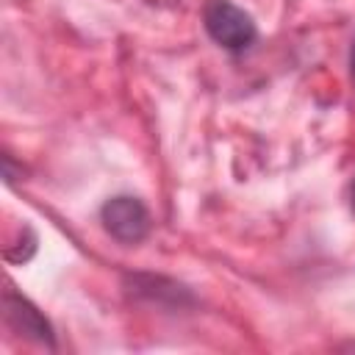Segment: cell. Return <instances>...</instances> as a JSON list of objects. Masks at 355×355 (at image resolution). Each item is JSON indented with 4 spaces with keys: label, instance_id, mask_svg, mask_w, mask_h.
<instances>
[{
    "label": "cell",
    "instance_id": "1",
    "mask_svg": "<svg viewBox=\"0 0 355 355\" xmlns=\"http://www.w3.org/2000/svg\"><path fill=\"white\" fill-rule=\"evenodd\" d=\"M202 25H205L208 36L230 53L247 50L258 36L252 17L230 0H208L202 6Z\"/></svg>",
    "mask_w": 355,
    "mask_h": 355
},
{
    "label": "cell",
    "instance_id": "3",
    "mask_svg": "<svg viewBox=\"0 0 355 355\" xmlns=\"http://www.w3.org/2000/svg\"><path fill=\"white\" fill-rule=\"evenodd\" d=\"M3 313H6V322L14 333H19V336H25L42 347H55V336H53V327L44 319V313L28 297L14 291L11 283L3 291Z\"/></svg>",
    "mask_w": 355,
    "mask_h": 355
},
{
    "label": "cell",
    "instance_id": "4",
    "mask_svg": "<svg viewBox=\"0 0 355 355\" xmlns=\"http://www.w3.org/2000/svg\"><path fill=\"white\" fill-rule=\"evenodd\" d=\"M349 75L355 80V39H352V47H349Z\"/></svg>",
    "mask_w": 355,
    "mask_h": 355
},
{
    "label": "cell",
    "instance_id": "5",
    "mask_svg": "<svg viewBox=\"0 0 355 355\" xmlns=\"http://www.w3.org/2000/svg\"><path fill=\"white\" fill-rule=\"evenodd\" d=\"M349 202H352V211H355V180H352V186H349Z\"/></svg>",
    "mask_w": 355,
    "mask_h": 355
},
{
    "label": "cell",
    "instance_id": "2",
    "mask_svg": "<svg viewBox=\"0 0 355 355\" xmlns=\"http://www.w3.org/2000/svg\"><path fill=\"white\" fill-rule=\"evenodd\" d=\"M100 222L103 227L122 244H139L150 233V211L139 197L119 194L103 202L100 208Z\"/></svg>",
    "mask_w": 355,
    "mask_h": 355
}]
</instances>
